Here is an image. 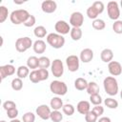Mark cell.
<instances>
[{"label":"cell","instance_id":"cell-4","mask_svg":"<svg viewBox=\"0 0 122 122\" xmlns=\"http://www.w3.org/2000/svg\"><path fill=\"white\" fill-rule=\"evenodd\" d=\"M50 90L56 95H65L68 92V87L63 81L53 80L50 84Z\"/></svg>","mask_w":122,"mask_h":122},{"label":"cell","instance_id":"cell-27","mask_svg":"<svg viewBox=\"0 0 122 122\" xmlns=\"http://www.w3.org/2000/svg\"><path fill=\"white\" fill-rule=\"evenodd\" d=\"M10 85H11V89H12L13 91H20V90H22V88H23V81H22L21 78L16 77V78H14V79H12Z\"/></svg>","mask_w":122,"mask_h":122},{"label":"cell","instance_id":"cell-10","mask_svg":"<svg viewBox=\"0 0 122 122\" xmlns=\"http://www.w3.org/2000/svg\"><path fill=\"white\" fill-rule=\"evenodd\" d=\"M54 30H56V33L64 35V34H68L69 32H71V27L69 25L68 22L64 21V20H59L55 23L54 25Z\"/></svg>","mask_w":122,"mask_h":122},{"label":"cell","instance_id":"cell-15","mask_svg":"<svg viewBox=\"0 0 122 122\" xmlns=\"http://www.w3.org/2000/svg\"><path fill=\"white\" fill-rule=\"evenodd\" d=\"M92 58H93V51H92V50L87 48V49H84V50L81 51L80 57H79L80 61H82L83 63H89V62H91L92 60Z\"/></svg>","mask_w":122,"mask_h":122},{"label":"cell","instance_id":"cell-7","mask_svg":"<svg viewBox=\"0 0 122 122\" xmlns=\"http://www.w3.org/2000/svg\"><path fill=\"white\" fill-rule=\"evenodd\" d=\"M51 71L54 77H61L64 73V65L60 59H54L51 65Z\"/></svg>","mask_w":122,"mask_h":122},{"label":"cell","instance_id":"cell-29","mask_svg":"<svg viewBox=\"0 0 122 122\" xmlns=\"http://www.w3.org/2000/svg\"><path fill=\"white\" fill-rule=\"evenodd\" d=\"M104 104L106 107H108L109 109H116L118 107V102L117 100L112 98V97H108L104 100Z\"/></svg>","mask_w":122,"mask_h":122},{"label":"cell","instance_id":"cell-47","mask_svg":"<svg viewBox=\"0 0 122 122\" xmlns=\"http://www.w3.org/2000/svg\"><path fill=\"white\" fill-rule=\"evenodd\" d=\"M14 3L15 4H23V3H25V1H16V0H14Z\"/></svg>","mask_w":122,"mask_h":122},{"label":"cell","instance_id":"cell-1","mask_svg":"<svg viewBox=\"0 0 122 122\" xmlns=\"http://www.w3.org/2000/svg\"><path fill=\"white\" fill-rule=\"evenodd\" d=\"M104 90L107 94L113 96L118 92V83L113 76H107L103 81Z\"/></svg>","mask_w":122,"mask_h":122},{"label":"cell","instance_id":"cell-8","mask_svg":"<svg viewBox=\"0 0 122 122\" xmlns=\"http://www.w3.org/2000/svg\"><path fill=\"white\" fill-rule=\"evenodd\" d=\"M79 62H80L79 57L74 55V54L69 55L66 58V64H67L68 70L70 71H71V72L77 71L79 70Z\"/></svg>","mask_w":122,"mask_h":122},{"label":"cell","instance_id":"cell-35","mask_svg":"<svg viewBox=\"0 0 122 122\" xmlns=\"http://www.w3.org/2000/svg\"><path fill=\"white\" fill-rule=\"evenodd\" d=\"M23 122H34L35 121V114L31 112H28L23 114L22 117Z\"/></svg>","mask_w":122,"mask_h":122},{"label":"cell","instance_id":"cell-26","mask_svg":"<svg viewBox=\"0 0 122 122\" xmlns=\"http://www.w3.org/2000/svg\"><path fill=\"white\" fill-rule=\"evenodd\" d=\"M105 27H106V23L102 19L97 18V19L92 21V28L96 30H102L105 29Z\"/></svg>","mask_w":122,"mask_h":122},{"label":"cell","instance_id":"cell-18","mask_svg":"<svg viewBox=\"0 0 122 122\" xmlns=\"http://www.w3.org/2000/svg\"><path fill=\"white\" fill-rule=\"evenodd\" d=\"M100 58L105 63H110L112 61L113 58V52L111 49H104L100 53Z\"/></svg>","mask_w":122,"mask_h":122},{"label":"cell","instance_id":"cell-45","mask_svg":"<svg viewBox=\"0 0 122 122\" xmlns=\"http://www.w3.org/2000/svg\"><path fill=\"white\" fill-rule=\"evenodd\" d=\"M97 122H112L111 118L110 117H107V116H103V117H100Z\"/></svg>","mask_w":122,"mask_h":122},{"label":"cell","instance_id":"cell-12","mask_svg":"<svg viewBox=\"0 0 122 122\" xmlns=\"http://www.w3.org/2000/svg\"><path fill=\"white\" fill-rule=\"evenodd\" d=\"M41 9L45 13H52L57 9V4L53 0H45L41 4Z\"/></svg>","mask_w":122,"mask_h":122},{"label":"cell","instance_id":"cell-21","mask_svg":"<svg viewBox=\"0 0 122 122\" xmlns=\"http://www.w3.org/2000/svg\"><path fill=\"white\" fill-rule=\"evenodd\" d=\"M16 74H17V77H19L21 79H24L27 76H29L30 75V70H29L28 66H19L17 69Z\"/></svg>","mask_w":122,"mask_h":122},{"label":"cell","instance_id":"cell-40","mask_svg":"<svg viewBox=\"0 0 122 122\" xmlns=\"http://www.w3.org/2000/svg\"><path fill=\"white\" fill-rule=\"evenodd\" d=\"M35 22H36V19H35V17H34V15H32V14H30V17L24 22V26L25 27H28V28H30V27H32V26H34V24H35Z\"/></svg>","mask_w":122,"mask_h":122},{"label":"cell","instance_id":"cell-11","mask_svg":"<svg viewBox=\"0 0 122 122\" xmlns=\"http://www.w3.org/2000/svg\"><path fill=\"white\" fill-rule=\"evenodd\" d=\"M35 112H36V114L43 120H47V119L51 118V108L49 106H47L46 104H42V105L38 106L36 108Z\"/></svg>","mask_w":122,"mask_h":122},{"label":"cell","instance_id":"cell-16","mask_svg":"<svg viewBox=\"0 0 122 122\" xmlns=\"http://www.w3.org/2000/svg\"><path fill=\"white\" fill-rule=\"evenodd\" d=\"M76 110L79 113L81 114H84L86 115L90 111H91V104L89 101L87 100H82V101H79L77 106H76Z\"/></svg>","mask_w":122,"mask_h":122},{"label":"cell","instance_id":"cell-19","mask_svg":"<svg viewBox=\"0 0 122 122\" xmlns=\"http://www.w3.org/2000/svg\"><path fill=\"white\" fill-rule=\"evenodd\" d=\"M50 105H51V108L53 110V111H59L60 109L63 108V101L60 97L58 96H55V97H52L51 99V102H50Z\"/></svg>","mask_w":122,"mask_h":122},{"label":"cell","instance_id":"cell-24","mask_svg":"<svg viewBox=\"0 0 122 122\" xmlns=\"http://www.w3.org/2000/svg\"><path fill=\"white\" fill-rule=\"evenodd\" d=\"M70 34H71V37L72 40L78 41V40H80L81 37H82V30H81L80 28H72V29L71 30Z\"/></svg>","mask_w":122,"mask_h":122},{"label":"cell","instance_id":"cell-31","mask_svg":"<svg viewBox=\"0 0 122 122\" xmlns=\"http://www.w3.org/2000/svg\"><path fill=\"white\" fill-rule=\"evenodd\" d=\"M63 119V114L59 111H52L51 113V120L52 122H61Z\"/></svg>","mask_w":122,"mask_h":122},{"label":"cell","instance_id":"cell-14","mask_svg":"<svg viewBox=\"0 0 122 122\" xmlns=\"http://www.w3.org/2000/svg\"><path fill=\"white\" fill-rule=\"evenodd\" d=\"M14 72H15V67L11 64H7L0 67V76L2 80H4L7 76H10L14 74Z\"/></svg>","mask_w":122,"mask_h":122},{"label":"cell","instance_id":"cell-39","mask_svg":"<svg viewBox=\"0 0 122 122\" xmlns=\"http://www.w3.org/2000/svg\"><path fill=\"white\" fill-rule=\"evenodd\" d=\"M29 78H30V80L32 83H34V84L40 82V79H39V75H38L37 70H33L32 71H30V75H29Z\"/></svg>","mask_w":122,"mask_h":122},{"label":"cell","instance_id":"cell-20","mask_svg":"<svg viewBox=\"0 0 122 122\" xmlns=\"http://www.w3.org/2000/svg\"><path fill=\"white\" fill-rule=\"evenodd\" d=\"M88 84L89 83L87 82V80L85 78H82V77H78L74 81V87L78 91H84V90H86L87 87H88Z\"/></svg>","mask_w":122,"mask_h":122},{"label":"cell","instance_id":"cell-41","mask_svg":"<svg viewBox=\"0 0 122 122\" xmlns=\"http://www.w3.org/2000/svg\"><path fill=\"white\" fill-rule=\"evenodd\" d=\"M3 108H4V110H6V112H7V111H9V110H11V109L16 108V104H15L13 101H11V100H7V101H5V102L3 103Z\"/></svg>","mask_w":122,"mask_h":122},{"label":"cell","instance_id":"cell-37","mask_svg":"<svg viewBox=\"0 0 122 122\" xmlns=\"http://www.w3.org/2000/svg\"><path fill=\"white\" fill-rule=\"evenodd\" d=\"M37 72H38L40 81H44V80H47L49 78V71L47 69H38Z\"/></svg>","mask_w":122,"mask_h":122},{"label":"cell","instance_id":"cell-51","mask_svg":"<svg viewBox=\"0 0 122 122\" xmlns=\"http://www.w3.org/2000/svg\"><path fill=\"white\" fill-rule=\"evenodd\" d=\"M67 122H69V121H67Z\"/></svg>","mask_w":122,"mask_h":122},{"label":"cell","instance_id":"cell-28","mask_svg":"<svg viewBox=\"0 0 122 122\" xmlns=\"http://www.w3.org/2000/svg\"><path fill=\"white\" fill-rule=\"evenodd\" d=\"M51 63L49 57L47 56H41L39 57V68L40 69H48L49 67H51Z\"/></svg>","mask_w":122,"mask_h":122},{"label":"cell","instance_id":"cell-5","mask_svg":"<svg viewBox=\"0 0 122 122\" xmlns=\"http://www.w3.org/2000/svg\"><path fill=\"white\" fill-rule=\"evenodd\" d=\"M32 41L30 37H20L15 41V49L18 52H25L30 47H32Z\"/></svg>","mask_w":122,"mask_h":122},{"label":"cell","instance_id":"cell-9","mask_svg":"<svg viewBox=\"0 0 122 122\" xmlns=\"http://www.w3.org/2000/svg\"><path fill=\"white\" fill-rule=\"evenodd\" d=\"M84 23V16L80 11H74L71 14L70 24L72 28H80Z\"/></svg>","mask_w":122,"mask_h":122},{"label":"cell","instance_id":"cell-44","mask_svg":"<svg viewBox=\"0 0 122 122\" xmlns=\"http://www.w3.org/2000/svg\"><path fill=\"white\" fill-rule=\"evenodd\" d=\"M7 115L10 119H15L17 117V115H18V110L16 108L9 110V111H7Z\"/></svg>","mask_w":122,"mask_h":122},{"label":"cell","instance_id":"cell-33","mask_svg":"<svg viewBox=\"0 0 122 122\" xmlns=\"http://www.w3.org/2000/svg\"><path fill=\"white\" fill-rule=\"evenodd\" d=\"M9 10L5 6H0V23H4L5 20L8 18Z\"/></svg>","mask_w":122,"mask_h":122},{"label":"cell","instance_id":"cell-43","mask_svg":"<svg viewBox=\"0 0 122 122\" xmlns=\"http://www.w3.org/2000/svg\"><path fill=\"white\" fill-rule=\"evenodd\" d=\"M98 117L99 116H101L103 113H104V108L101 106V105H97V106H94L93 108H92V110Z\"/></svg>","mask_w":122,"mask_h":122},{"label":"cell","instance_id":"cell-38","mask_svg":"<svg viewBox=\"0 0 122 122\" xmlns=\"http://www.w3.org/2000/svg\"><path fill=\"white\" fill-rule=\"evenodd\" d=\"M98 119V116L92 112V111H90L86 115H85V120L86 122H96Z\"/></svg>","mask_w":122,"mask_h":122},{"label":"cell","instance_id":"cell-22","mask_svg":"<svg viewBox=\"0 0 122 122\" xmlns=\"http://www.w3.org/2000/svg\"><path fill=\"white\" fill-rule=\"evenodd\" d=\"M27 66L29 69H37L39 67V58H37L36 56H30L27 60Z\"/></svg>","mask_w":122,"mask_h":122},{"label":"cell","instance_id":"cell-2","mask_svg":"<svg viewBox=\"0 0 122 122\" xmlns=\"http://www.w3.org/2000/svg\"><path fill=\"white\" fill-rule=\"evenodd\" d=\"M30 13L28 10H24V9H19V10H13L10 15V19L11 21L12 24L14 25H20V24H24V22L30 17Z\"/></svg>","mask_w":122,"mask_h":122},{"label":"cell","instance_id":"cell-32","mask_svg":"<svg viewBox=\"0 0 122 122\" xmlns=\"http://www.w3.org/2000/svg\"><path fill=\"white\" fill-rule=\"evenodd\" d=\"M62 111H63V112L66 114V115H68V116H71V115H72L73 113H74V107H73V105H71V104H65L64 106H63V108H62Z\"/></svg>","mask_w":122,"mask_h":122},{"label":"cell","instance_id":"cell-6","mask_svg":"<svg viewBox=\"0 0 122 122\" xmlns=\"http://www.w3.org/2000/svg\"><path fill=\"white\" fill-rule=\"evenodd\" d=\"M107 12L112 20H118L120 16V9L118 6V3L116 1H110L107 5Z\"/></svg>","mask_w":122,"mask_h":122},{"label":"cell","instance_id":"cell-30","mask_svg":"<svg viewBox=\"0 0 122 122\" xmlns=\"http://www.w3.org/2000/svg\"><path fill=\"white\" fill-rule=\"evenodd\" d=\"M87 15H88V17H89L90 19L95 20V19H97V16L99 15V13H98V11L95 10V8L92 5L91 7H89V8L87 9Z\"/></svg>","mask_w":122,"mask_h":122},{"label":"cell","instance_id":"cell-49","mask_svg":"<svg viewBox=\"0 0 122 122\" xmlns=\"http://www.w3.org/2000/svg\"><path fill=\"white\" fill-rule=\"evenodd\" d=\"M120 5H121V9H122V1L120 2Z\"/></svg>","mask_w":122,"mask_h":122},{"label":"cell","instance_id":"cell-34","mask_svg":"<svg viewBox=\"0 0 122 122\" xmlns=\"http://www.w3.org/2000/svg\"><path fill=\"white\" fill-rule=\"evenodd\" d=\"M90 101L92 104H93L94 106H97V105H101L102 103V98L100 96L99 93H96V94H92V95H90Z\"/></svg>","mask_w":122,"mask_h":122},{"label":"cell","instance_id":"cell-3","mask_svg":"<svg viewBox=\"0 0 122 122\" xmlns=\"http://www.w3.org/2000/svg\"><path fill=\"white\" fill-rule=\"evenodd\" d=\"M47 42L53 49H61L65 45V38L61 34L51 32L47 35Z\"/></svg>","mask_w":122,"mask_h":122},{"label":"cell","instance_id":"cell-36","mask_svg":"<svg viewBox=\"0 0 122 122\" xmlns=\"http://www.w3.org/2000/svg\"><path fill=\"white\" fill-rule=\"evenodd\" d=\"M112 30L117 34L122 33V20L114 21V23L112 24Z\"/></svg>","mask_w":122,"mask_h":122},{"label":"cell","instance_id":"cell-42","mask_svg":"<svg viewBox=\"0 0 122 122\" xmlns=\"http://www.w3.org/2000/svg\"><path fill=\"white\" fill-rule=\"evenodd\" d=\"M92 6L95 8V10L98 11V13H99V14H100V13H102V12L104 11L105 7H104L103 2H101V1H95V2H93Z\"/></svg>","mask_w":122,"mask_h":122},{"label":"cell","instance_id":"cell-17","mask_svg":"<svg viewBox=\"0 0 122 122\" xmlns=\"http://www.w3.org/2000/svg\"><path fill=\"white\" fill-rule=\"evenodd\" d=\"M46 48H47L46 43H45L43 40H41V39L36 40V41L33 43V45H32V49H33L34 52H35V53H39V54L44 53L45 51H46Z\"/></svg>","mask_w":122,"mask_h":122},{"label":"cell","instance_id":"cell-46","mask_svg":"<svg viewBox=\"0 0 122 122\" xmlns=\"http://www.w3.org/2000/svg\"><path fill=\"white\" fill-rule=\"evenodd\" d=\"M10 122H21L19 119H17V118H15V119H11Z\"/></svg>","mask_w":122,"mask_h":122},{"label":"cell","instance_id":"cell-23","mask_svg":"<svg viewBox=\"0 0 122 122\" xmlns=\"http://www.w3.org/2000/svg\"><path fill=\"white\" fill-rule=\"evenodd\" d=\"M87 92L90 94V95H92V94H96V93H99V86L97 83L95 82H90L88 84V87H87Z\"/></svg>","mask_w":122,"mask_h":122},{"label":"cell","instance_id":"cell-48","mask_svg":"<svg viewBox=\"0 0 122 122\" xmlns=\"http://www.w3.org/2000/svg\"><path fill=\"white\" fill-rule=\"evenodd\" d=\"M120 97H121V99H122V90L120 91Z\"/></svg>","mask_w":122,"mask_h":122},{"label":"cell","instance_id":"cell-13","mask_svg":"<svg viewBox=\"0 0 122 122\" xmlns=\"http://www.w3.org/2000/svg\"><path fill=\"white\" fill-rule=\"evenodd\" d=\"M108 70L112 76H118L122 73V66L117 61H111L108 64Z\"/></svg>","mask_w":122,"mask_h":122},{"label":"cell","instance_id":"cell-50","mask_svg":"<svg viewBox=\"0 0 122 122\" xmlns=\"http://www.w3.org/2000/svg\"><path fill=\"white\" fill-rule=\"evenodd\" d=\"M0 122H6V121H5V120H1Z\"/></svg>","mask_w":122,"mask_h":122},{"label":"cell","instance_id":"cell-25","mask_svg":"<svg viewBox=\"0 0 122 122\" xmlns=\"http://www.w3.org/2000/svg\"><path fill=\"white\" fill-rule=\"evenodd\" d=\"M33 33L37 38H43L46 36L47 34V30L45 27L43 26H37L35 27V29L33 30Z\"/></svg>","mask_w":122,"mask_h":122}]
</instances>
